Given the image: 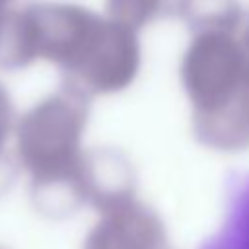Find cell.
Instances as JSON below:
<instances>
[{"mask_svg":"<svg viewBox=\"0 0 249 249\" xmlns=\"http://www.w3.org/2000/svg\"><path fill=\"white\" fill-rule=\"evenodd\" d=\"M88 117L89 97L62 82L16 123L18 161L31 177L35 206L51 218H64L86 204L80 142Z\"/></svg>","mask_w":249,"mask_h":249,"instance_id":"cell-1","label":"cell"},{"mask_svg":"<svg viewBox=\"0 0 249 249\" xmlns=\"http://www.w3.org/2000/svg\"><path fill=\"white\" fill-rule=\"evenodd\" d=\"M18 16L25 66L37 58L49 60L62 74L78 62L101 21L88 8L64 2H35Z\"/></svg>","mask_w":249,"mask_h":249,"instance_id":"cell-2","label":"cell"},{"mask_svg":"<svg viewBox=\"0 0 249 249\" xmlns=\"http://www.w3.org/2000/svg\"><path fill=\"white\" fill-rule=\"evenodd\" d=\"M181 82L193 101V115L235 101L249 89L243 80L237 39L224 33L196 35L183 56Z\"/></svg>","mask_w":249,"mask_h":249,"instance_id":"cell-3","label":"cell"},{"mask_svg":"<svg viewBox=\"0 0 249 249\" xmlns=\"http://www.w3.org/2000/svg\"><path fill=\"white\" fill-rule=\"evenodd\" d=\"M140 66V45L136 31L101 18L95 35L66 72L64 84L74 86L88 97L97 93H115L124 89Z\"/></svg>","mask_w":249,"mask_h":249,"instance_id":"cell-4","label":"cell"},{"mask_svg":"<svg viewBox=\"0 0 249 249\" xmlns=\"http://www.w3.org/2000/svg\"><path fill=\"white\" fill-rule=\"evenodd\" d=\"M99 214L84 249H163L165 228L150 206L132 198Z\"/></svg>","mask_w":249,"mask_h":249,"instance_id":"cell-5","label":"cell"},{"mask_svg":"<svg viewBox=\"0 0 249 249\" xmlns=\"http://www.w3.org/2000/svg\"><path fill=\"white\" fill-rule=\"evenodd\" d=\"M82 187L84 200L97 212H103L134 198V167L124 154L113 148L88 150L82 163Z\"/></svg>","mask_w":249,"mask_h":249,"instance_id":"cell-6","label":"cell"},{"mask_svg":"<svg viewBox=\"0 0 249 249\" xmlns=\"http://www.w3.org/2000/svg\"><path fill=\"white\" fill-rule=\"evenodd\" d=\"M193 132L200 144L212 150L249 148V89L222 109L193 115Z\"/></svg>","mask_w":249,"mask_h":249,"instance_id":"cell-7","label":"cell"},{"mask_svg":"<svg viewBox=\"0 0 249 249\" xmlns=\"http://www.w3.org/2000/svg\"><path fill=\"white\" fill-rule=\"evenodd\" d=\"M200 249H249V173L231 177L226 220Z\"/></svg>","mask_w":249,"mask_h":249,"instance_id":"cell-8","label":"cell"},{"mask_svg":"<svg viewBox=\"0 0 249 249\" xmlns=\"http://www.w3.org/2000/svg\"><path fill=\"white\" fill-rule=\"evenodd\" d=\"M177 12L195 35H231L243 19V10L237 0H179Z\"/></svg>","mask_w":249,"mask_h":249,"instance_id":"cell-9","label":"cell"},{"mask_svg":"<svg viewBox=\"0 0 249 249\" xmlns=\"http://www.w3.org/2000/svg\"><path fill=\"white\" fill-rule=\"evenodd\" d=\"M179 0H107L109 19L136 31L138 27L177 12Z\"/></svg>","mask_w":249,"mask_h":249,"instance_id":"cell-10","label":"cell"},{"mask_svg":"<svg viewBox=\"0 0 249 249\" xmlns=\"http://www.w3.org/2000/svg\"><path fill=\"white\" fill-rule=\"evenodd\" d=\"M16 109L12 103V97L8 93V89L0 84V163H6L4 156V148L10 140V136L14 134L16 128Z\"/></svg>","mask_w":249,"mask_h":249,"instance_id":"cell-11","label":"cell"},{"mask_svg":"<svg viewBox=\"0 0 249 249\" xmlns=\"http://www.w3.org/2000/svg\"><path fill=\"white\" fill-rule=\"evenodd\" d=\"M237 49L241 56V70H243V80L249 86V23L241 31V37L237 39Z\"/></svg>","mask_w":249,"mask_h":249,"instance_id":"cell-12","label":"cell"},{"mask_svg":"<svg viewBox=\"0 0 249 249\" xmlns=\"http://www.w3.org/2000/svg\"><path fill=\"white\" fill-rule=\"evenodd\" d=\"M8 4H10V0H0V12L2 10H8Z\"/></svg>","mask_w":249,"mask_h":249,"instance_id":"cell-13","label":"cell"}]
</instances>
